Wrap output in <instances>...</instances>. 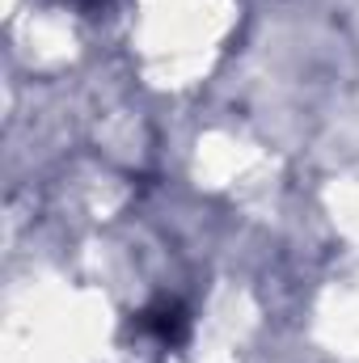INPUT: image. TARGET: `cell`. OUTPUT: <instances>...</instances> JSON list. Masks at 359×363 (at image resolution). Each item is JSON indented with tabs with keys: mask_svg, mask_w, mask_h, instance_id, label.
Returning <instances> with one entry per match:
<instances>
[{
	"mask_svg": "<svg viewBox=\"0 0 359 363\" xmlns=\"http://www.w3.org/2000/svg\"><path fill=\"white\" fill-rule=\"evenodd\" d=\"M140 325L148 334H157L161 342H182L186 338V308L178 300H157L153 308L140 313Z\"/></svg>",
	"mask_w": 359,
	"mask_h": 363,
	"instance_id": "6da1fadb",
	"label": "cell"
}]
</instances>
